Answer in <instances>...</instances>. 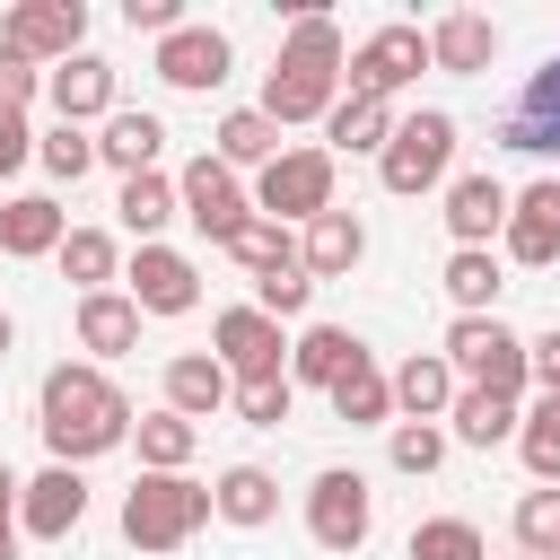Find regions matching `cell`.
Returning <instances> with one entry per match:
<instances>
[{
    "instance_id": "43",
    "label": "cell",
    "mask_w": 560,
    "mask_h": 560,
    "mask_svg": "<svg viewBox=\"0 0 560 560\" xmlns=\"http://www.w3.org/2000/svg\"><path fill=\"white\" fill-rule=\"evenodd\" d=\"M298 411V385L289 376H262V385H236V420H254V429H280Z\"/></svg>"
},
{
    "instance_id": "49",
    "label": "cell",
    "mask_w": 560,
    "mask_h": 560,
    "mask_svg": "<svg viewBox=\"0 0 560 560\" xmlns=\"http://www.w3.org/2000/svg\"><path fill=\"white\" fill-rule=\"evenodd\" d=\"M0 560H18V516H0Z\"/></svg>"
},
{
    "instance_id": "9",
    "label": "cell",
    "mask_w": 560,
    "mask_h": 560,
    "mask_svg": "<svg viewBox=\"0 0 560 560\" xmlns=\"http://www.w3.org/2000/svg\"><path fill=\"white\" fill-rule=\"evenodd\" d=\"M175 210H184V219H192V228H201V236H210L219 254H228V236H236V228L254 219L245 184H236V175H228V166H219L210 149H201V158H192V166L175 175Z\"/></svg>"
},
{
    "instance_id": "17",
    "label": "cell",
    "mask_w": 560,
    "mask_h": 560,
    "mask_svg": "<svg viewBox=\"0 0 560 560\" xmlns=\"http://www.w3.org/2000/svg\"><path fill=\"white\" fill-rule=\"evenodd\" d=\"M61 236H70V219H61L52 192H18V201H0V254H9V262L61 254Z\"/></svg>"
},
{
    "instance_id": "25",
    "label": "cell",
    "mask_w": 560,
    "mask_h": 560,
    "mask_svg": "<svg viewBox=\"0 0 560 560\" xmlns=\"http://www.w3.org/2000/svg\"><path fill=\"white\" fill-rule=\"evenodd\" d=\"M228 394H236V385H228V368H219L210 350H184V359H166V411H184V420H210Z\"/></svg>"
},
{
    "instance_id": "34",
    "label": "cell",
    "mask_w": 560,
    "mask_h": 560,
    "mask_svg": "<svg viewBox=\"0 0 560 560\" xmlns=\"http://www.w3.org/2000/svg\"><path fill=\"white\" fill-rule=\"evenodd\" d=\"M52 262H61V280H79V298H88V289H105V280L122 271V254H114V236H105V228H70Z\"/></svg>"
},
{
    "instance_id": "20",
    "label": "cell",
    "mask_w": 560,
    "mask_h": 560,
    "mask_svg": "<svg viewBox=\"0 0 560 560\" xmlns=\"http://www.w3.org/2000/svg\"><path fill=\"white\" fill-rule=\"evenodd\" d=\"M158 149H166V122L158 114H131V105H114L105 131H96V158L114 175H158Z\"/></svg>"
},
{
    "instance_id": "46",
    "label": "cell",
    "mask_w": 560,
    "mask_h": 560,
    "mask_svg": "<svg viewBox=\"0 0 560 560\" xmlns=\"http://www.w3.org/2000/svg\"><path fill=\"white\" fill-rule=\"evenodd\" d=\"M525 385H542V394H560V332H542V341H525Z\"/></svg>"
},
{
    "instance_id": "23",
    "label": "cell",
    "mask_w": 560,
    "mask_h": 560,
    "mask_svg": "<svg viewBox=\"0 0 560 560\" xmlns=\"http://www.w3.org/2000/svg\"><path fill=\"white\" fill-rule=\"evenodd\" d=\"M52 105H61V122H88V114H114V61H96V52H70L52 79Z\"/></svg>"
},
{
    "instance_id": "33",
    "label": "cell",
    "mask_w": 560,
    "mask_h": 560,
    "mask_svg": "<svg viewBox=\"0 0 560 560\" xmlns=\"http://www.w3.org/2000/svg\"><path fill=\"white\" fill-rule=\"evenodd\" d=\"M332 411H341L350 429H376V420L394 411V385H385V368H376V359L341 368V376H332Z\"/></svg>"
},
{
    "instance_id": "35",
    "label": "cell",
    "mask_w": 560,
    "mask_h": 560,
    "mask_svg": "<svg viewBox=\"0 0 560 560\" xmlns=\"http://www.w3.org/2000/svg\"><path fill=\"white\" fill-rule=\"evenodd\" d=\"M516 455L534 481H560V394H542L534 411H516Z\"/></svg>"
},
{
    "instance_id": "47",
    "label": "cell",
    "mask_w": 560,
    "mask_h": 560,
    "mask_svg": "<svg viewBox=\"0 0 560 560\" xmlns=\"http://www.w3.org/2000/svg\"><path fill=\"white\" fill-rule=\"evenodd\" d=\"M35 158V131H26V114H0V175H18Z\"/></svg>"
},
{
    "instance_id": "28",
    "label": "cell",
    "mask_w": 560,
    "mask_h": 560,
    "mask_svg": "<svg viewBox=\"0 0 560 560\" xmlns=\"http://www.w3.org/2000/svg\"><path fill=\"white\" fill-rule=\"evenodd\" d=\"M324 140H332V158H376V149L394 140V105H376V96H341V105L324 114Z\"/></svg>"
},
{
    "instance_id": "11",
    "label": "cell",
    "mask_w": 560,
    "mask_h": 560,
    "mask_svg": "<svg viewBox=\"0 0 560 560\" xmlns=\"http://www.w3.org/2000/svg\"><path fill=\"white\" fill-rule=\"evenodd\" d=\"M210 341H219L210 359L228 368V385H262V376H289V368H280V350H289V341H280V324H271L262 306H228V315L210 324Z\"/></svg>"
},
{
    "instance_id": "50",
    "label": "cell",
    "mask_w": 560,
    "mask_h": 560,
    "mask_svg": "<svg viewBox=\"0 0 560 560\" xmlns=\"http://www.w3.org/2000/svg\"><path fill=\"white\" fill-rule=\"evenodd\" d=\"M9 341H18V324H9V306H0V359H9Z\"/></svg>"
},
{
    "instance_id": "24",
    "label": "cell",
    "mask_w": 560,
    "mask_h": 560,
    "mask_svg": "<svg viewBox=\"0 0 560 560\" xmlns=\"http://www.w3.org/2000/svg\"><path fill=\"white\" fill-rule=\"evenodd\" d=\"M131 341H140V306H131L122 289H88V298H79V350L122 359Z\"/></svg>"
},
{
    "instance_id": "15",
    "label": "cell",
    "mask_w": 560,
    "mask_h": 560,
    "mask_svg": "<svg viewBox=\"0 0 560 560\" xmlns=\"http://www.w3.org/2000/svg\"><path fill=\"white\" fill-rule=\"evenodd\" d=\"M499 149H516V158H560V52H551V61L525 79V96L508 105Z\"/></svg>"
},
{
    "instance_id": "45",
    "label": "cell",
    "mask_w": 560,
    "mask_h": 560,
    "mask_svg": "<svg viewBox=\"0 0 560 560\" xmlns=\"http://www.w3.org/2000/svg\"><path fill=\"white\" fill-rule=\"evenodd\" d=\"M122 18H131L140 35H175V26H184V0H122Z\"/></svg>"
},
{
    "instance_id": "39",
    "label": "cell",
    "mask_w": 560,
    "mask_h": 560,
    "mask_svg": "<svg viewBox=\"0 0 560 560\" xmlns=\"http://www.w3.org/2000/svg\"><path fill=\"white\" fill-rule=\"evenodd\" d=\"M516 542L534 560H560V481H542V490L516 499Z\"/></svg>"
},
{
    "instance_id": "32",
    "label": "cell",
    "mask_w": 560,
    "mask_h": 560,
    "mask_svg": "<svg viewBox=\"0 0 560 560\" xmlns=\"http://www.w3.org/2000/svg\"><path fill=\"white\" fill-rule=\"evenodd\" d=\"M131 438H140V472H184L201 446V429L184 411H149V420H131Z\"/></svg>"
},
{
    "instance_id": "21",
    "label": "cell",
    "mask_w": 560,
    "mask_h": 560,
    "mask_svg": "<svg viewBox=\"0 0 560 560\" xmlns=\"http://www.w3.org/2000/svg\"><path fill=\"white\" fill-rule=\"evenodd\" d=\"M368 254V228H359V210H324V219H306V245H298V262H306V280H341L350 262Z\"/></svg>"
},
{
    "instance_id": "3",
    "label": "cell",
    "mask_w": 560,
    "mask_h": 560,
    "mask_svg": "<svg viewBox=\"0 0 560 560\" xmlns=\"http://www.w3.org/2000/svg\"><path fill=\"white\" fill-rule=\"evenodd\" d=\"M210 525V481L192 472H140L122 490V542L131 551H184Z\"/></svg>"
},
{
    "instance_id": "16",
    "label": "cell",
    "mask_w": 560,
    "mask_h": 560,
    "mask_svg": "<svg viewBox=\"0 0 560 560\" xmlns=\"http://www.w3.org/2000/svg\"><path fill=\"white\" fill-rule=\"evenodd\" d=\"M228 35L219 26H175V35H158V79L166 88H184V96H201V88H219L228 79Z\"/></svg>"
},
{
    "instance_id": "42",
    "label": "cell",
    "mask_w": 560,
    "mask_h": 560,
    "mask_svg": "<svg viewBox=\"0 0 560 560\" xmlns=\"http://www.w3.org/2000/svg\"><path fill=\"white\" fill-rule=\"evenodd\" d=\"M306 298H315V280H306V262H289V271H262L254 280V306L280 324V315H306Z\"/></svg>"
},
{
    "instance_id": "22",
    "label": "cell",
    "mask_w": 560,
    "mask_h": 560,
    "mask_svg": "<svg viewBox=\"0 0 560 560\" xmlns=\"http://www.w3.org/2000/svg\"><path fill=\"white\" fill-rule=\"evenodd\" d=\"M359 359H368L359 332H341V324H306V332L289 341V385H324V394H332V376L359 368Z\"/></svg>"
},
{
    "instance_id": "14",
    "label": "cell",
    "mask_w": 560,
    "mask_h": 560,
    "mask_svg": "<svg viewBox=\"0 0 560 560\" xmlns=\"http://www.w3.org/2000/svg\"><path fill=\"white\" fill-rule=\"evenodd\" d=\"M499 236H508V262H525V271L560 262V175L508 192V228H499Z\"/></svg>"
},
{
    "instance_id": "31",
    "label": "cell",
    "mask_w": 560,
    "mask_h": 560,
    "mask_svg": "<svg viewBox=\"0 0 560 560\" xmlns=\"http://www.w3.org/2000/svg\"><path fill=\"white\" fill-rule=\"evenodd\" d=\"M446 429H455L464 446H499V438H516V402H499V394H481V385H455Z\"/></svg>"
},
{
    "instance_id": "41",
    "label": "cell",
    "mask_w": 560,
    "mask_h": 560,
    "mask_svg": "<svg viewBox=\"0 0 560 560\" xmlns=\"http://www.w3.org/2000/svg\"><path fill=\"white\" fill-rule=\"evenodd\" d=\"M35 158H44V166H52V175H61V184H79V175H88V166H96V140H88V131H79V122H52V131H44V140H35Z\"/></svg>"
},
{
    "instance_id": "19",
    "label": "cell",
    "mask_w": 560,
    "mask_h": 560,
    "mask_svg": "<svg viewBox=\"0 0 560 560\" xmlns=\"http://www.w3.org/2000/svg\"><path fill=\"white\" fill-rule=\"evenodd\" d=\"M508 228V184L499 175H455L446 184V236L455 245H490Z\"/></svg>"
},
{
    "instance_id": "7",
    "label": "cell",
    "mask_w": 560,
    "mask_h": 560,
    "mask_svg": "<svg viewBox=\"0 0 560 560\" xmlns=\"http://www.w3.org/2000/svg\"><path fill=\"white\" fill-rule=\"evenodd\" d=\"M368 525H376V490H368V472L324 464V472H315V490H306V534H315L324 551H359V542H368Z\"/></svg>"
},
{
    "instance_id": "10",
    "label": "cell",
    "mask_w": 560,
    "mask_h": 560,
    "mask_svg": "<svg viewBox=\"0 0 560 560\" xmlns=\"http://www.w3.org/2000/svg\"><path fill=\"white\" fill-rule=\"evenodd\" d=\"M79 35H88V9L79 0H18L0 18V52H18V61H70Z\"/></svg>"
},
{
    "instance_id": "26",
    "label": "cell",
    "mask_w": 560,
    "mask_h": 560,
    "mask_svg": "<svg viewBox=\"0 0 560 560\" xmlns=\"http://www.w3.org/2000/svg\"><path fill=\"white\" fill-rule=\"evenodd\" d=\"M385 385H394V411H411V420H446V402H455V368L438 350H411Z\"/></svg>"
},
{
    "instance_id": "4",
    "label": "cell",
    "mask_w": 560,
    "mask_h": 560,
    "mask_svg": "<svg viewBox=\"0 0 560 560\" xmlns=\"http://www.w3.org/2000/svg\"><path fill=\"white\" fill-rule=\"evenodd\" d=\"M438 359H446L464 385L499 394V402H516V394H525V332H508L499 315H455Z\"/></svg>"
},
{
    "instance_id": "5",
    "label": "cell",
    "mask_w": 560,
    "mask_h": 560,
    "mask_svg": "<svg viewBox=\"0 0 560 560\" xmlns=\"http://www.w3.org/2000/svg\"><path fill=\"white\" fill-rule=\"evenodd\" d=\"M446 166H455V114H411V122H394V140L376 149V184L385 192H429V184H446Z\"/></svg>"
},
{
    "instance_id": "37",
    "label": "cell",
    "mask_w": 560,
    "mask_h": 560,
    "mask_svg": "<svg viewBox=\"0 0 560 560\" xmlns=\"http://www.w3.org/2000/svg\"><path fill=\"white\" fill-rule=\"evenodd\" d=\"M411 560H490V542H481L472 516H420L411 525Z\"/></svg>"
},
{
    "instance_id": "8",
    "label": "cell",
    "mask_w": 560,
    "mask_h": 560,
    "mask_svg": "<svg viewBox=\"0 0 560 560\" xmlns=\"http://www.w3.org/2000/svg\"><path fill=\"white\" fill-rule=\"evenodd\" d=\"M429 70V35L420 26H376L350 61H341V79H350V96H376V105H394L411 79Z\"/></svg>"
},
{
    "instance_id": "27",
    "label": "cell",
    "mask_w": 560,
    "mask_h": 560,
    "mask_svg": "<svg viewBox=\"0 0 560 560\" xmlns=\"http://www.w3.org/2000/svg\"><path fill=\"white\" fill-rule=\"evenodd\" d=\"M210 516H228V525H271V516H280V481H271L262 464H228V472L210 481Z\"/></svg>"
},
{
    "instance_id": "44",
    "label": "cell",
    "mask_w": 560,
    "mask_h": 560,
    "mask_svg": "<svg viewBox=\"0 0 560 560\" xmlns=\"http://www.w3.org/2000/svg\"><path fill=\"white\" fill-rule=\"evenodd\" d=\"M44 88V70L35 61H18V52H0V114H26V96Z\"/></svg>"
},
{
    "instance_id": "13",
    "label": "cell",
    "mask_w": 560,
    "mask_h": 560,
    "mask_svg": "<svg viewBox=\"0 0 560 560\" xmlns=\"http://www.w3.org/2000/svg\"><path fill=\"white\" fill-rule=\"evenodd\" d=\"M79 516H88V481L70 464H44L35 481H18V534L61 542V534H79Z\"/></svg>"
},
{
    "instance_id": "6",
    "label": "cell",
    "mask_w": 560,
    "mask_h": 560,
    "mask_svg": "<svg viewBox=\"0 0 560 560\" xmlns=\"http://www.w3.org/2000/svg\"><path fill=\"white\" fill-rule=\"evenodd\" d=\"M332 210V149H280L254 175V219H324Z\"/></svg>"
},
{
    "instance_id": "18",
    "label": "cell",
    "mask_w": 560,
    "mask_h": 560,
    "mask_svg": "<svg viewBox=\"0 0 560 560\" xmlns=\"http://www.w3.org/2000/svg\"><path fill=\"white\" fill-rule=\"evenodd\" d=\"M490 52H499V26H490L481 9H446V18L429 26V70L472 79V70H490Z\"/></svg>"
},
{
    "instance_id": "38",
    "label": "cell",
    "mask_w": 560,
    "mask_h": 560,
    "mask_svg": "<svg viewBox=\"0 0 560 560\" xmlns=\"http://www.w3.org/2000/svg\"><path fill=\"white\" fill-rule=\"evenodd\" d=\"M228 254H236V262L262 280V271H289V262H298V236H289L280 219H245V228L228 236Z\"/></svg>"
},
{
    "instance_id": "29",
    "label": "cell",
    "mask_w": 560,
    "mask_h": 560,
    "mask_svg": "<svg viewBox=\"0 0 560 560\" xmlns=\"http://www.w3.org/2000/svg\"><path fill=\"white\" fill-rule=\"evenodd\" d=\"M499 254L490 245H455L446 254V298H455V315H499Z\"/></svg>"
},
{
    "instance_id": "1",
    "label": "cell",
    "mask_w": 560,
    "mask_h": 560,
    "mask_svg": "<svg viewBox=\"0 0 560 560\" xmlns=\"http://www.w3.org/2000/svg\"><path fill=\"white\" fill-rule=\"evenodd\" d=\"M35 429H44L52 464L79 472V464H96V455H114L131 438V402H122V385L96 359H61L44 376V394H35Z\"/></svg>"
},
{
    "instance_id": "48",
    "label": "cell",
    "mask_w": 560,
    "mask_h": 560,
    "mask_svg": "<svg viewBox=\"0 0 560 560\" xmlns=\"http://www.w3.org/2000/svg\"><path fill=\"white\" fill-rule=\"evenodd\" d=\"M0 516H18V472L0 464Z\"/></svg>"
},
{
    "instance_id": "36",
    "label": "cell",
    "mask_w": 560,
    "mask_h": 560,
    "mask_svg": "<svg viewBox=\"0 0 560 560\" xmlns=\"http://www.w3.org/2000/svg\"><path fill=\"white\" fill-rule=\"evenodd\" d=\"M114 210H122V228H131L140 245H158V228L175 219V184H166V175H122V201H114Z\"/></svg>"
},
{
    "instance_id": "40",
    "label": "cell",
    "mask_w": 560,
    "mask_h": 560,
    "mask_svg": "<svg viewBox=\"0 0 560 560\" xmlns=\"http://www.w3.org/2000/svg\"><path fill=\"white\" fill-rule=\"evenodd\" d=\"M385 455H394V472H438L446 464V429L438 420H394V438H385Z\"/></svg>"
},
{
    "instance_id": "30",
    "label": "cell",
    "mask_w": 560,
    "mask_h": 560,
    "mask_svg": "<svg viewBox=\"0 0 560 560\" xmlns=\"http://www.w3.org/2000/svg\"><path fill=\"white\" fill-rule=\"evenodd\" d=\"M210 158H219L228 175H236V166H271V158H280V122H271L262 105H236V114L219 122V149H210Z\"/></svg>"
},
{
    "instance_id": "12",
    "label": "cell",
    "mask_w": 560,
    "mask_h": 560,
    "mask_svg": "<svg viewBox=\"0 0 560 560\" xmlns=\"http://www.w3.org/2000/svg\"><path fill=\"white\" fill-rule=\"evenodd\" d=\"M122 280H131L122 298H131L140 315H192V306H201V271H192L175 245H140Z\"/></svg>"
},
{
    "instance_id": "2",
    "label": "cell",
    "mask_w": 560,
    "mask_h": 560,
    "mask_svg": "<svg viewBox=\"0 0 560 560\" xmlns=\"http://www.w3.org/2000/svg\"><path fill=\"white\" fill-rule=\"evenodd\" d=\"M341 61H350V52H341V26H332L324 9H298L280 61H271V79H262V114H271L280 131L332 114V105H341Z\"/></svg>"
}]
</instances>
